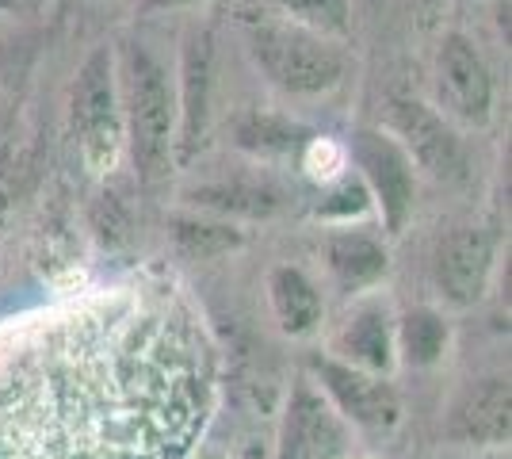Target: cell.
<instances>
[{
  "label": "cell",
  "instance_id": "cell-15",
  "mask_svg": "<svg viewBox=\"0 0 512 459\" xmlns=\"http://www.w3.org/2000/svg\"><path fill=\"white\" fill-rule=\"evenodd\" d=\"M207 81H211V35L199 31L188 39L184 50V111H188V123H184V138H188V153L195 150V138L203 131V115H207Z\"/></svg>",
  "mask_w": 512,
  "mask_h": 459
},
{
  "label": "cell",
  "instance_id": "cell-11",
  "mask_svg": "<svg viewBox=\"0 0 512 459\" xmlns=\"http://www.w3.org/2000/svg\"><path fill=\"white\" fill-rule=\"evenodd\" d=\"M440 92L448 100V108L455 115H463L470 123L486 119L490 111V69L482 62V54L470 46V39L463 35H448L444 46H440Z\"/></svg>",
  "mask_w": 512,
  "mask_h": 459
},
{
  "label": "cell",
  "instance_id": "cell-22",
  "mask_svg": "<svg viewBox=\"0 0 512 459\" xmlns=\"http://www.w3.org/2000/svg\"><path fill=\"white\" fill-rule=\"evenodd\" d=\"M306 169L314 180H333L344 169V150L333 138H314L306 150Z\"/></svg>",
  "mask_w": 512,
  "mask_h": 459
},
{
  "label": "cell",
  "instance_id": "cell-7",
  "mask_svg": "<svg viewBox=\"0 0 512 459\" xmlns=\"http://www.w3.org/2000/svg\"><path fill=\"white\" fill-rule=\"evenodd\" d=\"M344 452V429L333 406L302 383L291 394L283 437H279V459H337Z\"/></svg>",
  "mask_w": 512,
  "mask_h": 459
},
{
  "label": "cell",
  "instance_id": "cell-8",
  "mask_svg": "<svg viewBox=\"0 0 512 459\" xmlns=\"http://www.w3.org/2000/svg\"><path fill=\"white\" fill-rule=\"evenodd\" d=\"M356 161H360L367 184L375 188V196L383 203V215L390 230H402V222L413 211V173H409V157L390 138L375 131H363L356 138Z\"/></svg>",
  "mask_w": 512,
  "mask_h": 459
},
{
  "label": "cell",
  "instance_id": "cell-4",
  "mask_svg": "<svg viewBox=\"0 0 512 459\" xmlns=\"http://www.w3.org/2000/svg\"><path fill=\"white\" fill-rule=\"evenodd\" d=\"M73 131L92 169H107L119 150V119H115V81H111V54L96 50L85 62L73 85Z\"/></svg>",
  "mask_w": 512,
  "mask_h": 459
},
{
  "label": "cell",
  "instance_id": "cell-9",
  "mask_svg": "<svg viewBox=\"0 0 512 459\" xmlns=\"http://www.w3.org/2000/svg\"><path fill=\"white\" fill-rule=\"evenodd\" d=\"M493 264V238L486 230H455L436 249V284L451 303H478Z\"/></svg>",
  "mask_w": 512,
  "mask_h": 459
},
{
  "label": "cell",
  "instance_id": "cell-10",
  "mask_svg": "<svg viewBox=\"0 0 512 459\" xmlns=\"http://www.w3.org/2000/svg\"><path fill=\"white\" fill-rule=\"evenodd\" d=\"M390 123L406 138L409 153L432 176H455L463 169V146H459L455 131L421 100H394L390 104Z\"/></svg>",
  "mask_w": 512,
  "mask_h": 459
},
{
  "label": "cell",
  "instance_id": "cell-12",
  "mask_svg": "<svg viewBox=\"0 0 512 459\" xmlns=\"http://www.w3.org/2000/svg\"><path fill=\"white\" fill-rule=\"evenodd\" d=\"M268 291H272V310H276V322L283 333L306 337V333L318 329L321 295L299 268H276L268 276Z\"/></svg>",
  "mask_w": 512,
  "mask_h": 459
},
{
  "label": "cell",
  "instance_id": "cell-19",
  "mask_svg": "<svg viewBox=\"0 0 512 459\" xmlns=\"http://www.w3.org/2000/svg\"><path fill=\"white\" fill-rule=\"evenodd\" d=\"M176 249L192 261H207L218 253H230L241 245V234L230 226H214V222H176Z\"/></svg>",
  "mask_w": 512,
  "mask_h": 459
},
{
  "label": "cell",
  "instance_id": "cell-20",
  "mask_svg": "<svg viewBox=\"0 0 512 459\" xmlns=\"http://www.w3.org/2000/svg\"><path fill=\"white\" fill-rule=\"evenodd\" d=\"M279 4L314 27H344V16H348V0H279Z\"/></svg>",
  "mask_w": 512,
  "mask_h": 459
},
{
  "label": "cell",
  "instance_id": "cell-14",
  "mask_svg": "<svg viewBox=\"0 0 512 459\" xmlns=\"http://www.w3.org/2000/svg\"><path fill=\"white\" fill-rule=\"evenodd\" d=\"M329 268L337 276L344 291H360V287L375 284L386 272V253L379 241L363 238V234H337L325 249Z\"/></svg>",
  "mask_w": 512,
  "mask_h": 459
},
{
  "label": "cell",
  "instance_id": "cell-6",
  "mask_svg": "<svg viewBox=\"0 0 512 459\" xmlns=\"http://www.w3.org/2000/svg\"><path fill=\"white\" fill-rule=\"evenodd\" d=\"M448 440L467 444V448H501L509 444L512 433V391L509 379L493 375L482 379L459 394V402L451 406L448 425H444Z\"/></svg>",
  "mask_w": 512,
  "mask_h": 459
},
{
  "label": "cell",
  "instance_id": "cell-17",
  "mask_svg": "<svg viewBox=\"0 0 512 459\" xmlns=\"http://www.w3.org/2000/svg\"><path fill=\"white\" fill-rule=\"evenodd\" d=\"M192 199L203 207L234 211V215H249V219H264L279 207V192L268 184H207V188H195Z\"/></svg>",
  "mask_w": 512,
  "mask_h": 459
},
{
  "label": "cell",
  "instance_id": "cell-2",
  "mask_svg": "<svg viewBox=\"0 0 512 459\" xmlns=\"http://www.w3.org/2000/svg\"><path fill=\"white\" fill-rule=\"evenodd\" d=\"M130 150L142 180H161L172 161V92L165 69L142 46L127 50Z\"/></svg>",
  "mask_w": 512,
  "mask_h": 459
},
{
  "label": "cell",
  "instance_id": "cell-5",
  "mask_svg": "<svg viewBox=\"0 0 512 459\" xmlns=\"http://www.w3.org/2000/svg\"><path fill=\"white\" fill-rule=\"evenodd\" d=\"M314 372L321 379V391L329 394V406L341 410L348 421H356L363 429H390L402 414L394 387L383 383L379 375L341 364V360H329V356L314 360Z\"/></svg>",
  "mask_w": 512,
  "mask_h": 459
},
{
  "label": "cell",
  "instance_id": "cell-21",
  "mask_svg": "<svg viewBox=\"0 0 512 459\" xmlns=\"http://www.w3.org/2000/svg\"><path fill=\"white\" fill-rule=\"evenodd\" d=\"M92 222H96V234L107 241V245H119V241L130 238V219L127 211L115 203L111 196H104L92 211Z\"/></svg>",
  "mask_w": 512,
  "mask_h": 459
},
{
  "label": "cell",
  "instance_id": "cell-16",
  "mask_svg": "<svg viewBox=\"0 0 512 459\" xmlns=\"http://www.w3.org/2000/svg\"><path fill=\"white\" fill-rule=\"evenodd\" d=\"M398 349L406 352V364L428 368L448 349V322L436 310H409L398 326Z\"/></svg>",
  "mask_w": 512,
  "mask_h": 459
},
{
  "label": "cell",
  "instance_id": "cell-1",
  "mask_svg": "<svg viewBox=\"0 0 512 459\" xmlns=\"http://www.w3.org/2000/svg\"><path fill=\"white\" fill-rule=\"evenodd\" d=\"M0 368V459H180L203 425V368L172 318H62Z\"/></svg>",
  "mask_w": 512,
  "mask_h": 459
},
{
  "label": "cell",
  "instance_id": "cell-18",
  "mask_svg": "<svg viewBox=\"0 0 512 459\" xmlns=\"http://www.w3.org/2000/svg\"><path fill=\"white\" fill-rule=\"evenodd\" d=\"M302 127L299 123H287V119H279V115H245L241 123H237V142L245 146V150H260V153H283L291 150L295 142L302 138Z\"/></svg>",
  "mask_w": 512,
  "mask_h": 459
},
{
  "label": "cell",
  "instance_id": "cell-3",
  "mask_svg": "<svg viewBox=\"0 0 512 459\" xmlns=\"http://www.w3.org/2000/svg\"><path fill=\"white\" fill-rule=\"evenodd\" d=\"M253 50L264 73L291 92H325L344 73L341 50L306 27H264L256 31Z\"/></svg>",
  "mask_w": 512,
  "mask_h": 459
},
{
  "label": "cell",
  "instance_id": "cell-13",
  "mask_svg": "<svg viewBox=\"0 0 512 459\" xmlns=\"http://www.w3.org/2000/svg\"><path fill=\"white\" fill-rule=\"evenodd\" d=\"M341 349L348 352L352 368H363V372H386L394 364V333L386 326V314L367 306L360 310L341 333Z\"/></svg>",
  "mask_w": 512,
  "mask_h": 459
},
{
  "label": "cell",
  "instance_id": "cell-23",
  "mask_svg": "<svg viewBox=\"0 0 512 459\" xmlns=\"http://www.w3.org/2000/svg\"><path fill=\"white\" fill-rule=\"evenodd\" d=\"M150 4H161V8H165V4H188V0H150Z\"/></svg>",
  "mask_w": 512,
  "mask_h": 459
}]
</instances>
